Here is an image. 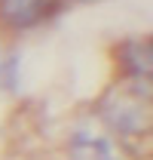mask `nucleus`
I'll list each match as a JSON object with an SVG mask.
<instances>
[{"instance_id": "1", "label": "nucleus", "mask_w": 153, "mask_h": 160, "mask_svg": "<svg viewBox=\"0 0 153 160\" xmlns=\"http://www.w3.org/2000/svg\"><path fill=\"white\" fill-rule=\"evenodd\" d=\"M104 117L110 126H116L119 132H141L147 126V117H150V105L141 108V96L138 89L135 92H116L107 99L104 105Z\"/></svg>"}, {"instance_id": "2", "label": "nucleus", "mask_w": 153, "mask_h": 160, "mask_svg": "<svg viewBox=\"0 0 153 160\" xmlns=\"http://www.w3.org/2000/svg\"><path fill=\"white\" fill-rule=\"evenodd\" d=\"M55 12V0H0V19L12 28H34Z\"/></svg>"}, {"instance_id": "3", "label": "nucleus", "mask_w": 153, "mask_h": 160, "mask_svg": "<svg viewBox=\"0 0 153 160\" xmlns=\"http://www.w3.org/2000/svg\"><path fill=\"white\" fill-rule=\"evenodd\" d=\"M71 160H119V154L104 136L80 129L71 139Z\"/></svg>"}]
</instances>
